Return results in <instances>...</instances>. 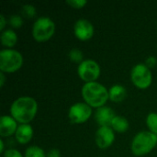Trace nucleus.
I'll return each mask as SVG.
<instances>
[{
    "label": "nucleus",
    "instance_id": "obj_7",
    "mask_svg": "<svg viewBox=\"0 0 157 157\" xmlns=\"http://www.w3.org/2000/svg\"><path fill=\"white\" fill-rule=\"evenodd\" d=\"M100 66L94 60H84L81 63H79L77 68V74L81 80L85 83L96 82V80L100 75Z\"/></svg>",
    "mask_w": 157,
    "mask_h": 157
},
{
    "label": "nucleus",
    "instance_id": "obj_9",
    "mask_svg": "<svg viewBox=\"0 0 157 157\" xmlns=\"http://www.w3.org/2000/svg\"><path fill=\"white\" fill-rule=\"evenodd\" d=\"M115 141V133L111 127H99L96 132L95 142L99 149L105 150L110 147Z\"/></svg>",
    "mask_w": 157,
    "mask_h": 157
},
{
    "label": "nucleus",
    "instance_id": "obj_28",
    "mask_svg": "<svg viewBox=\"0 0 157 157\" xmlns=\"http://www.w3.org/2000/svg\"><path fill=\"white\" fill-rule=\"evenodd\" d=\"M0 153L1 154L5 153V144H4L3 140H0Z\"/></svg>",
    "mask_w": 157,
    "mask_h": 157
},
{
    "label": "nucleus",
    "instance_id": "obj_10",
    "mask_svg": "<svg viewBox=\"0 0 157 157\" xmlns=\"http://www.w3.org/2000/svg\"><path fill=\"white\" fill-rule=\"evenodd\" d=\"M74 33L75 37L83 41L90 40L95 33V29L93 24L85 18L78 19L74 26Z\"/></svg>",
    "mask_w": 157,
    "mask_h": 157
},
{
    "label": "nucleus",
    "instance_id": "obj_5",
    "mask_svg": "<svg viewBox=\"0 0 157 157\" xmlns=\"http://www.w3.org/2000/svg\"><path fill=\"white\" fill-rule=\"evenodd\" d=\"M55 32L54 22L47 17H39L32 27V37L38 42L49 40Z\"/></svg>",
    "mask_w": 157,
    "mask_h": 157
},
{
    "label": "nucleus",
    "instance_id": "obj_20",
    "mask_svg": "<svg viewBox=\"0 0 157 157\" xmlns=\"http://www.w3.org/2000/svg\"><path fill=\"white\" fill-rule=\"evenodd\" d=\"M22 13L27 17H33L36 15V8L32 5H25L22 6Z\"/></svg>",
    "mask_w": 157,
    "mask_h": 157
},
{
    "label": "nucleus",
    "instance_id": "obj_1",
    "mask_svg": "<svg viewBox=\"0 0 157 157\" xmlns=\"http://www.w3.org/2000/svg\"><path fill=\"white\" fill-rule=\"evenodd\" d=\"M38 103L30 97H21L16 99L10 107L11 117L20 124H29L37 115Z\"/></svg>",
    "mask_w": 157,
    "mask_h": 157
},
{
    "label": "nucleus",
    "instance_id": "obj_16",
    "mask_svg": "<svg viewBox=\"0 0 157 157\" xmlns=\"http://www.w3.org/2000/svg\"><path fill=\"white\" fill-rule=\"evenodd\" d=\"M111 129L118 133H124L129 130L130 124L126 118L122 116H116L110 125Z\"/></svg>",
    "mask_w": 157,
    "mask_h": 157
},
{
    "label": "nucleus",
    "instance_id": "obj_24",
    "mask_svg": "<svg viewBox=\"0 0 157 157\" xmlns=\"http://www.w3.org/2000/svg\"><path fill=\"white\" fill-rule=\"evenodd\" d=\"M156 58L154 57V56H150L146 59V62H145V64L148 68H153L155 67V65L156 64Z\"/></svg>",
    "mask_w": 157,
    "mask_h": 157
},
{
    "label": "nucleus",
    "instance_id": "obj_2",
    "mask_svg": "<svg viewBox=\"0 0 157 157\" xmlns=\"http://www.w3.org/2000/svg\"><path fill=\"white\" fill-rule=\"evenodd\" d=\"M82 97L88 106L91 108L99 109L104 107L109 99V90L102 84L98 82L85 83L82 87Z\"/></svg>",
    "mask_w": 157,
    "mask_h": 157
},
{
    "label": "nucleus",
    "instance_id": "obj_23",
    "mask_svg": "<svg viewBox=\"0 0 157 157\" xmlns=\"http://www.w3.org/2000/svg\"><path fill=\"white\" fill-rule=\"evenodd\" d=\"M3 157H23L22 154L16 149H7L3 154Z\"/></svg>",
    "mask_w": 157,
    "mask_h": 157
},
{
    "label": "nucleus",
    "instance_id": "obj_14",
    "mask_svg": "<svg viewBox=\"0 0 157 157\" xmlns=\"http://www.w3.org/2000/svg\"><path fill=\"white\" fill-rule=\"evenodd\" d=\"M109 96L110 101L114 103H121L126 98L127 90L121 85H114L109 90Z\"/></svg>",
    "mask_w": 157,
    "mask_h": 157
},
{
    "label": "nucleus",
    "instance_id": "obj_12",
    "mask_svg": "<svg viewBox=\"0 0 157 157\" xmlns=\"http://www.w3.org/2000/svg\"><path fill=\"white\" fill-rule=\"evenodd\" d=\"M17 122L8 115H4L0 120V136L9 137L16 133L17 130Z\"/></svg>",
    "mask_w": 157,
    "mask_h": 157
},
{
    "label": "nucleus",
    "instance_id": "obj_21",
    "mask_svg": "<svg viewBox=\"0 0 157 157\" xmlns=\"http://www.w3.org/2000/svg\"><path fill=\"white\" fill-rule=\"evenodd\" d=\"M9 24L11 25L12 28H15V29H18L22 26L23 24V21H22V18L20 16H17V15H13L10 17L9 18Z\"/></svg>",
    "mask_w": 157,
    "mask_h": 157
},
{
    "label": "nucleus",
    "instance_id": "obj_19",
    "mask_svg": "<svg viewBox=\"0 0 157 157\" xmlns=\"http://www.w3.org/2000/svg\"><path fill=\"white\" fill-rule=\"evenodd\" d=\"M69 58L71 60V62L74 63H81L84 60H83V53L79 49H73L70 51L69 52Z\"/></svg>",
    "mask_w": 157,
    "mask_h": 157
},
{
    "label": "nucleus",
    "instance_id": "obj_26",
    "mask_svg": "<svg viewBox=\"0 0 157 157\" xmlns=\"http://www.w3.org/2000/svg\"><path fill=\"white\" fill-rule=\"evenodd\" d=\"M6 25V19L4 15H1L0 16V30L4 31Z\"/></svg>",
    "mask_w": 157,
    "mask_h": 157
},
{
    "label": "nucleus",
    "instance_id": "obj_18",
    "mask_svg": "<svg viewBox=\"0 0 157 157\" xmlns=\"http://www.w3.org/2000/svg\"><path fill=\"white\" fill-rule=\"evenodd\" d=\"M146 124L149 131L157 135V114L150 113L146 118Z\"/></svg>",
    "mask_w": 157,
    "mask_h": 157
},
{
    "label": "nucleus",
    "instance_id": "obj_17",
    "mask_svg": "<svg viewBox=\"0 0 157 157\" xmlns=\"http://www.w3.org/2000/svg\"><path fill=\"white\" fill-rule=\"evenodd\" d=\"M25 157H46V155L39 146H29L25 151Z\"/></svg>",
    "mask_w": 157,
    "mask_h": 157
},
{
    "label": "nucleus",
    "instance_id": "obj_25",
    "mask_svg": "<svg viewBox=\"0 0 157 157\" xmlns=\"http://www.w3.org/2000/svg\"><path fill=\"white\" fill-rule=\"evenodd\" d=\"M46 157H61V152L58 149H52L48 152V154L46 155Z\"/></svg>",
    "mask_w": 157,
    "mask_h": 157
},
{
    "label": "nucleus",
    "instance_id": "obj_4",
    "mask_svg": "<svg viewBox=\"0 0 157 157\" xmlns=\"http://www.w3.org/2000/svg\"><path fill=\"white\" fill-rule=\"evenodd\" d=\"M22 65L23 56L19 52L12 49H6L0 52V70L2 73H15Z\"/></svg>",
    "mask_w": 157,
    "mask_h": 157
},
{
    "label": "nucleus",
    "instance_id": "obj_13",
    "mask_svg": "<svg viewBox=\"0 0 157 157\" xmlns=\"http://www.w3.org/2000/svg\"><path fill=\"white\" fill-rule=\"evenodd\" d=\"M33 137V129L29 124H20L15 133L17 142L20 144H29Z\"/></svg>",
    "mask_w": 157,
    "mask_h": 157
},
{
    "label": "nucleus",
    "instance_id": "obj_3",
    "mask_svg": "<svg viewBox=\"0 0 157 157\" xmlns=\"http://www.w3.org/2000/svg\"><path fill=\"white\" fill-rule=\"evenodd\" d=\"M157 144V135L143 131L135 135L132 142V152L135 156H144L151 153Z\"/></svg>",
    "mask_w": 157,
    "mask_h": 157
},
{
    "label": "nucleus",
    "instance_id": "obj_27",
    "mask_svg": "<svg viewBox=\"0 0 157 157\" xmlns=\"http://www.w3.org/2000/svg\"><path fill=\"white\" fill-rule=\"evenodd\" d=\"M6 83V76H5V73H0V87H3L4 85Z\"/></svg>",
    "mask_w": 157,
    "mask_h": 157
},
{
    "label": "nucleus",
    "instance_id": "obj_15",
    "mask_svg": "<svg viewBox=\"0 0 157 157\" xmlns=\"http://www.w3.org/2000/svg\"><path fill=\"white\" fill-rule=\"evenodd\" d=\"M1 43L6 48H12L17 44V35L13 29H5L1 33Z\"/></svg>",
    "mask_w": 157,
    "mask_h": 157
},
{
    "label": "nucleus",
    "instance_id": "obj_22",
    "mask_svg": "<svg viewBox=\"0 0 157 157\" xmlns=\"http://www.w3.org/2000/svg\"><path fill=\"white\" fill-rule=\"evenodd\" d=\"M66 3L73 8L81 9L87 4V1H86V0H67Z\"/></svg>",
    "mask_w": 157,
    "mask_h": 157
},
{
    "label": "nucleus",
    "instance_id": "obj_6",
    "mask_svg": "<svg viewBox=\"0 0 157 157\" xmlns=\"http://www.w3.org/2000/svg\"><path fill=\"white\" fill-rule=\"evenodd\" d=\"M131 80L132 84L139 89H147L153 81V75L150 68L145 63H138L132 69Z\"/></svg>",
    "mask_w": 157,
    "mask_h": 157
},
{
    "label": "nucleus",
    "instance_id": "obj_11",
    "mask_svg": "<svg viewBox=\"0 0 157 157\" xmlns=\"http://www.w3.org/2000/svg\"><path fill=\"white\" fill-rule=\"evenodd\" d=\"M116 117L115 112L109 107H101L97 109L95 119L100 127H110L113 119Z\"/></svg>",
    "mask_w": 157,
    "mask_h": 157
},
{
    "label": "nucleus",
    "instance_id": "obj_8",
    "mask_svg": "<svg viewBox=\"0 0 157 157\" xmlns=\"http://www.w3.org/2000/svg\"><path fill=\"white\" fill-rule=\"evenodd\" d=\"M92 116V108L86 103L77 102L71 106L68 118L73 124H81L87 121Z\"/></svg>",
    "mask_w": 157,
    "mask_h": 157
}]
</instances>
